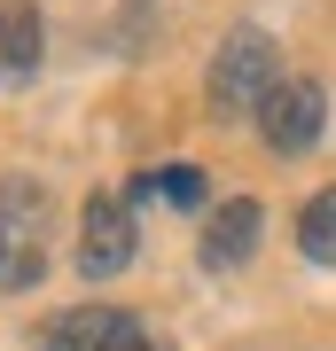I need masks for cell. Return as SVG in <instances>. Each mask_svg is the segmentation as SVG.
<instances>
[{"mask_svg":"<svg viewBox=\"0 0 336 351\" xmlns=\"http://www.w3.org/2000/svg\"><path fill=\"white\" fill-rule=\"evenodd\" d=\"M141 195L164 203V211H196V203H203V164H188V156L149 164V172H141Z\"/></svg>","mask_w":336,"mask_h":351,"instance_id":"8","label":"cell"},{"mask_svg":"<svg viewBox=\"0 0 336 351\" xmlns=\"http://www.w3.org/2000/svg\"><path fill=\"white\" fill-rule=\"evenodd\" d=\"M274 86H282V78H274V39H266L258 24L227 32L219 55H212V71H203V101H212V117H258Z\"/></svg>","mask_w":336,"mask_h":351,"instance_id":"2","label":"cell"},{"mask_svg":"<svg viewBox=\"0 0 336 351\" xmlns=\"http://www.w3.org/2000/svg\"><path fill=\"white\" fill-rule=\"evenodd\" d=\"M94 351H157V343H149V328H141L133 313H125V320H117V328H110V336H102Z\"/></svg>","mask_w":336,"mask_h":351,"instance_id":"10","label":"cell"},{"mask_svg":"<svg viewBox=\"0 0 336 351\" xmlns=\"http://www.w3.org/2000/svg\"><path fill=\"white\" fill-rule=\"evenodd\" d=\"M39 47H47L39 8L32 0H0V86H24V78L39 71Z\"/></svg>","mask_w":336,"mask_h":351,"instance_id":"6","label":"cell"},{"mask_svg":"<svg viewBox=\"0 0 336 351\" xmlns=\"http://www.w3.org/2000/svg\"><path fill=\"white\" fill-rule=\"evenodd\" d=\"M141 250V219H133V195H87V219H78V274L87 281H110L125 274Z\"/></svg>","mask_w":336,"mask_h":351,"instance_id":"3","label":"cell"},{"mask_svg":"<svg viewBox=\"0 0 336 351\" xmlns=\"http://www.w3.org/2000/svg\"><path fill=\"white\" fill-rule=\"evenodd\" d=\"M321 125H328V86L321 78H282L266 94V110H258V133H266L274 156H305L321 141Z\"/></svg>","mask_w":336,"mask_h":351,"instance_id":"4","label":"cell"},{"mask_svg":"<svg viewBox=\"0 0 336 351\" xmlns=\"http://www.w3.org/2000/svg\"><path fill=\"white\" fill-rule=\"evenodd\" d=\"M117 320H125L117 304H71V313H55L47 328H39V351H94Z\"/></svg>","mask_w":336,"mask_h":351,"instance_id":"7","label":"cell"},{"mask_svg":"<svg viewBox=\"0 0 336 351\" xmlns=\"http://www.w3.org/2000/svg\"><path fill=\"white\" fill-rule=\"evenodd\" d=\"M47 234H55L47 180L8 172L0 180V289H32L39 274H47Z\"/></svg>","mask_w":336,"mask_h":351,"instance_id":"1","label":"cell"},{"mask_svg":"<svg viewBox=\"0 0 336 351\" xmlns=\"http://www.w3.org/2000/svg\"><path fill=\"white\" fill-rule=\"evenodd\" d=\"M298 250L313 258V265H336V188H321L298 211Z\"/></svg>","mask_w":336,"mask_h":351,"instance_id":"9","label":"cell"},{"mask_svg":"<svg viewBox=\"0 0 336 351\" xmlns=\"http://www.w3.org/2000/svg\"><path fill=\"white\" fill-rule=\"evenodd\" d=\"M258 226H266V211H258L250 195L219 203V211H212V226H203V265H212V274H235V265L258 250Z\"/></svg>","mask_w":336,"mask_h":351,"instance_id":"5","label":"cell"}]
</instances>
